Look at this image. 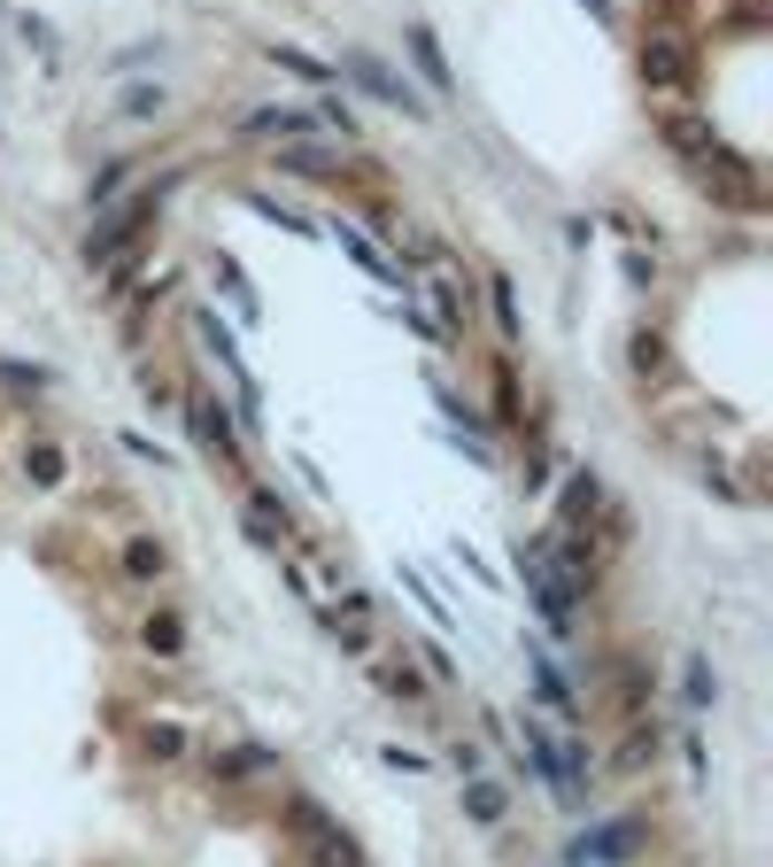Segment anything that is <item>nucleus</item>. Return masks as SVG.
Segmentation results:
<instances>
[{"label": "nucleus", "mask_w": 773, "mask_h": 867, "mask_svg": "<svg viewBox=\"0 0 773 867\" xmlns=\"http://www.w3.org/2000/svg\"><path fill=\"white\" fill-rule=\"evenodd\" d=\"M325 636L340 643V659H371V628H364V620H348V628H340V620H325Z\"/></svg>", "instance_id": "f704fd0d"}, {"label": "nucleus", "mask_w": 773, "mask_h": 867, "mask_svg": "<svg viewBox=\"0 0 773 867\" xmlns=\"http://www.w3.org/2000/svg\"><path fill=\"white\" fill-rule=\"evenodd\" d=\"M596 512H604V481H596L588 465H581V473H565V489H557V520H565V526H588Z\"/></svg>", "instance_id": "f8f14e48"}, {"label": "nucleus", "mask_w": 773, "mask_h": 867, "mask_svg": "<svg viewBox=\"0 0 773 867\" xmlns=\"http://www.w3.org/2000/svg\"><path fill=\"white\" fill-rule=\"evenodd\" d=\"M379 759H387V767H403V775H426V767H434L426 751H379Z\"/></svg>", "instance_id": "a18cd8bd"}, {"label": "nucleus", "mask_w": 773, "mask_h": 867, "mask_svg": "<svg viewBox=\"0 0 773 867\" xmlns=\"http://www.w3.org/2000/svg\"><path fill=\"white\" fill-rule=\"evenodd\" d=\"M309 132H317L309 109H256V117L240 125V140H271V148H279V140H309Z\"/></svg>", "instance_id": "ddd939ff"}, {"label": "nucleus", "mask_w": 773, "mask_h": 867, "mask_svg": "<svg viewBox=\"0 0 773 867\" xmlns=\"http://www.w3.org/2000/svg\"><path fill=\"white\" fill-rule=\"evenodd\" d=\"M325 233L340 240V256H348V264H356L364 279H379V287H403V295H410V272H403V264H395V256H387V248H379V240H371V233L356 225V217H333Z\"/></svg>", "instance_id": "6e6552de"}, {"label": "nucleus", "mask_w": 773, "mask_h": 867, "mask_svg": "<svg viewBox=\"0 0 773 867\" xmlns=\"http://www.w3.org/2000/svg\"><path fill=\"white\" fill-rule=\"evenodd\" d=\"M279 171L317 178V186H340V178H348V164H340V156H325V148H309V140H279Z\"/></svg>", "instance_id": "4468645a"}, {"label": "nucleus", "mask_w": 773, "mask_h": 867, "mask_svg": "<svg viewBox=\"0 0 773 867\" xmlns=\"http://www.w3.org/2000/svg\"><path fill=\"white\" fill-rule=\"evenodd\" d=\"M125 178H132V156H117V164H101V178H93V209H109Z\"/></svg>", "instance_id": "e433bc0d"}, {"label": "nucleus", "mask_w": 773, "mask_h": 867, "mask_svg": "<svg viewBox=\"0 0 773 867\" xmlns=\"http://www.w3.org/2000/svg\"><path fill=\"white\" fill-rule=\"evenodd\" d=\"M403 39H410V62H418V78H426L434 93H449V86H457V70H449V55H442V39H434V23H410Z\"/></svg>", "instance_id": "2eb2a0df"}, {"label": "nucleus", "mask_w": 773, "mask_h": 867, "mask_svg": "<svg viewBox=\"0 0 773 867\" xmlns=\"http://www.w3.org/2000/svg\"><path fill=\"white\" fill-rule=\"evenodd\" d=\"M434 403H442V418H449V426L464 434V450H472V457L487 465V457H495V442H487V418H479V411L464 403V395L449 387V380H434Z\"/></svg>", "instance_id": "9b49d317"}, {"label": "nucleus", "mask_w": 773, "mask_h": 867, "mask_svg": "<svg viewBox=\"0 0 773 867\" xmlns=\"http://www.w3.org/2000/svg\"><path fill=\"white\" fill-rule=\"evenodd\" d=\"M23 39H31V47H39V55H47V62H54V55H62V39H54V31H47V23H31V16H23Z\"/></svg>", "instance_id": "c03bdc74"}, {"label": "nucleus", "mask_w": 773, "mask_h": 867, "mask_svg": "<svg viewBox=\"0 0 773 867\" xmlns=\"http://www.w3.org/2000/svg\"><path fill=\"white\" fill-rule=\"evenodd\" d=\"M194 342L225 364V380H232V395H240V418L256 426V418H264V395H256V372H248V356H240V342H232V326H225L217 311H194Z\"/></svg>", "instance_id": "0eeeda50"}, {"label": "nucleus", "mask_w": 773, "mask_h": 867, "mask_svg": "<svg viewBox=\"0 0 773 867\" xmlns=\"http://www.w3.org/2000/svg\"><path fill=\"white\" fill-rule=\"evenodd\" d=\"M626 356H634V372H642V380H650V372H657V364H665V342H657V334H650V326H642V334H634V342H626Z\"/></svg>", "instance_id": "58836bf2"}, {"label": "nucleus", "mask_w": 773, "mask_h": 867, "mask_svg": "<svg viewBox=\"0 0 773 867\" xmlns=\"http://www.w3.org/2000/svg\"><path fill=\"white\" fill-rule=\"evenodd\" d=\"M340 78H348L356 93H371V101H387L395 117H410V125H426V93H418L410 78H395V70H387L379 55H364V47H348V55H340Z\"/></svg>", "instance_id": "7ed1b4c3"}, {"label": "nucleus", "mask_w": 773, "mask_h": 867, "mask_svg": "<svg viewBox=\"0 0 773 867\" xmlns=\"http://www.w3.org/2000/svg\"><path fill=\"white\" fill-rule=\"evenodd\" d=\"M511 814V790L495 782V775H464V821H479V829H495Z\"/></svg>", "instance_id": "f3484780"}, {"label": "nucleus", "mask_w": 773, "mask_h": 867, "mask_svg": "<svg viewBox=\"0 0 773 867\" xmlns=\"http://www.w3.org/2000/svg\"><path fill=\"white\" fill-rule=\"evenodd\" d=\"M371 682H379V697H395V705H426V697H434V690H426V674H418L410 659H387Z\"/></svg>", "instance_id": "aec40b11"}, {"label": "nucleus", "mask_w": 773, "mask_h": 867, "mask_svg": "<svg viewBox=\"0 0 773 867\" xmlns=\"http://www.w3.org/2000/svg\"><path fill=\"white\" fill-rule=\"evenodd\" d=\"M309 860H317V867H364V860H356V845H348V837H340L333 821H325V829L309 837Z\"/></svg>", "instance_id": "c756f323"}, {"label": "nucleus", "mask_w": 773, "mask_h": 867, "mask_svg": "<svg viewBox=\"0 0 773 867\" xmlns=\"http://www.w3.org/2000/svg\"><path fill=\"white\" fill-rule=\"evenodd\" d=\"M162 194H170V178H162V186H148V194H140L132 209H109V217H101V225L86 233V248H78V256H86V264H117V256H125V248H132V240H140V233L155 225Z\"/></svg>", "instance_id": "39448f33"}, {"label": "nucleus", "mask_w": 773, "mask_h": 867, "mask_svg": "<svg viewBox=\"0 0 773 867\" xmlns=\"http://www.w3.org/2000/svg\"><path fill=\"white\" fill-rule=\"evenodd\" d=\"M309 117H317V132H333V140H356V109H348L340 93H325V101H317Z\"/></svg>", "instance_id": "2f4dec72"}, {"label": "nucleus", "mask_w": 773, "mask_h": 867, "mask_svg": "<svg viewBox=\"0 0 773 867\" xmlns=\"http://www.w3.org/2000/svg\"><path fill=\"white\" fill-rule=\"evenodd\" d=\"M526 667H534V697H542L557 720H573V712H581V690H573V674L549 659V643H526Z\"/></svg>", "instance_id": "9d476101"}, {"label": "nucleus", "mask_w": 773, "mask_h": 867, "mask_svg": "<svg viewBox=\"0 0 773 867\" xmlns=\"http://www.w3.org/2000/svg\"><path fill=\"white\" fill-rule=\"evenodd\" d=\"M186 434H194V450H201L217 473H240V457H248V450H240V434H232V411H225L209 387H194V395H186Z\"/></svg>", "instance_id": "20e7f679"}, {"label": "nucleus", "mask_w": 773, "mask_h": 867, "mask_svg": "<svg viewBox=\"0 0 773 867\" xmlns=\"http://www.w3.org/2000/svg\"><path fill=\"white\" fill-rule=\"evenodd\" d=\"M612 674H618V705H626V712H642V697L657 690V682H650V667H642V659H626V651H618V659H612Z\"/></svg>", "instance_id": "bb28decb"}, {"label": "nucleus", "mask_w": 773, "mask_h": 867, "mask_svg": "<svg viewBox=\"0 0 773 867\" xmlns=\"http://www.w3.org/2000/svg\"><path fill=\"white\" fill-rule=\"evenodd\" d=\"M23 473H31V489H62V473H70V457H62L54 442H31V450H23Z\"/></svg>", "instance_id": "393cba45"}, {"label": "nucleus", "mask_w": 773, "mask_h": 867, "mask_svg": "<svg viewBox=\"0 0 773 867\" xmlns=\"http://www.w3.org/2000/svg\"><path fill=\"white\" fill-rule=\"evenodd\" d=\"M518 736H526V767H534L565 806H581V798H588V775H596V767H588V743L549 736V728H542V712H518Z\"/></svg>", "instance_id": "f257e3e1"}, {"label": "nucleus", "mask_w": 773, "mask_h": 867, "mask_svg": "<svg viewBox=\"0 0 773 867\" xmlns=\"http://www.w3.org/2000/svg\"><path fill=\"white\" fill-rule=\"evenodd\" d=\"M0 387H8V395H47V372L23 364V356H0Z\"/></svg>", "instance_id": "473e14b6"}, {"label": "nucleus", "mask_w": 773, "mask_h": 867, "mask_svg": "<svg viewBox=\"0 0 773 867\" xmlns=\"http://www.w3.org/2000/svg\"><path fill=\"white\" fill-rule=\"evenodd\" d=\"M387 233H395L403 272H434V264H442V240H426V233H410V225H387Z\"/></svg>", "instance_id": "5701e85b"}, {"label": "nucleus", "mask_w": 773, "mask_h": 867, "mask_svg": "<svg viewBox=\"0 0 773 867\" xmlns=\"http://www.w3.org/2000/svg\"><path fill=\"white\" fill-rule=\"evenodd\" d=\"M287 829H295V837H317V829H325V806H317V798H287Z\"/></svg>", "instance_id": "ea45409f"}, {"label": "nucleus", "mask_w": 773, "mask_h": 867, "mask_svg": "<svg viewBox=\"0 0 773 867\" xmlns=\"http://www.w3.org/2000/svg\"><path fill=\"white\" fill-rule=\"evenodd\" d=\"M403 589H410V597L426 604V620H434V628H449V612H442V597H434V581H426L418 565H403Z\"/></svg>", "instance_id": "c9c22d12"}, {"label": "nucleus", "mask_w": 773, "mask_h": 867, "mask_svg": "<svg viewBox=\"0 0 773 867\" xmlns=\"http://www.w3.org/2000/svg\"><path fill=\"white\" fill-rule=\"evenodd\" d=\"M248 512H256V520H271L279 534H295V512H287V496H279V489H248Z\"/></svg>", "instance_id": "72a5a7b5"}, {"label": "nucleus", "mask_w": 773, "mask_h": 867, "mask_svg": "<svg viewBox=\"0 0 773 867\" xmlns=\"http://www.w3.org/2000/svg\"><path fill=\"white\" fill-rule=\"evenodd\" d=\"M642 78H650V86H688V78H696V47L673 39V31H650V39H642Z\"/></svg>", "instance_id": "1a4fd4ad"}, {"label": "nucleus", "mask_w": 773, "mask_h": 867, "mask_svg": "<svg viewBox=\"0 0 773 867\" xmlns=\"http://www.w3.org/2000/svg\"><path fill=\"white\" fill-rule=\"evenodd\" d=\"M457 565H472V581H479V589H503V573H495V565H479V550H472V542H457Z\"/></svg>", "instance_id": "79ce46f5"}, {"label": "nucleus", "mask_w": 773, "mask_h": 867, "mask_svg": "<svg viewBox=\"0 0 773 867\" xmlns=\"http://www.w3.org/2000/svg\"><path fill=\"white\" fill-rule=\"evenodd\" d=\"M449 775H457V782L464 775H479V743H449Z\"/></svg>", "instance_id": "37998d69"}, {"label": "nucleus", "mask_w": 773, "mask_h": 867, "mask_svg": "<svg viewBox=\"0 0 773 867\" xmlns=\"http://www.w3.org/2000/svg\"><path fill=\"white\" fill-rule=\"evenodd\" d=\"M256 217H271V225H279V233H295V240H317V233H325L317 217H303V209H287V201H271V194H256Z\"/></svg>", "instance_id": "c85d7f7f"}, {"label": "nucleus", "mask_w": 773, "mask_h": 867, "mask_svg": "<svg viewBox=\"0 0 773 867\" xmlns=\"http://www.w3.org/2000/svg\"><path fill=\"white\" fill-rule=\"evenodd\" d=\"M642 845H650V821H642V814H618L604 829H581V837L565 845V867H626Z\"/></svg>", "instance_id": "423d86ee"}, {"label": "nucleus", "mask_w": 773, "mask_h": 867, "mask_svg": "<svg viewBox=\"0 0 773 867\" xmlns=\"http://www.w3.org/2000/svg\"><path fill=\"white\" fill-rule=\"evenodd\" d=\"M426 303H434V326L464 342V295H457V279H426Z\"/></svg>", "instance_id": "4be33fe9"}, {"label": "nucleus", "mask_w": 773, "mask_h": 867, "mask_svg": "<svg viewBox=\"0 0 773 867\" xmlns=\"http://www.w3.org/2000/svg\"><path fill=\"white\" fill-rule=\"evenodd\" d=\"M271 62H279V70H295L303 86H333V78H340L333 62H317L309 47H287V39H271Z\"/></svg>", "instance_id": "412c9836"}, {"label": "nucleus", "mask_w": 773, "mask_h": 867, "mask_svg": "<svg viewBox=\"0 0 773 867\" xmlns=\"http://www.w3.org/2000/svg\"><path fill=\"white\" fill-rule=\"evenodd\" d=\"M217 287H225V303H232V318H240V326H256V287L240 279V264H232V256H217Z\"/></svg>", "instance_id": "b1692460"}, {"label": "nucleus", "mask_w": 773, "mask_h": 867, "mask_svg": "<svg viewBox=\"0 0 773 867\" xmlns=\"http://www.w3.org/2000/svg\"><path fill=\"white\" fill-rule=\"evenodd\" d=\"M657 743H665V736H657V720H650V728H634V736H626V751H618L612 767H618V775H642V767L657 759Z\"/></svg>", "instance_id": "7c9ffc66"}, {"label": "nucleus", "mask_w": 773, "mask_h": 867, "mask_svg": "<svg viewBox=\"0 0 773 867\" xmlns=\"http://www.w3.org/2000/svg\"><path fill=\"white\" fill-rule=\"evenodd\" d=\"M125 573H132V581H162V573H170V550L148 542V534H140V542H125Z\"/></svg>", "instance_id": "a878e982"}, {"label": "nucleus", "mask_w": 773, "mask_h": 867, "mask_svg": "<svg viewBox=\"0 0 773 867\" xmlns=\"http://www.w3.org/2000/svg\"><path fill=\"white\" fill-rule=\"evenodd\" d=\"M125 117H162V86H125Z\"/></svg>", "instance_id": "a19ab883"}, {"label": "nucleus", "mask_w": 773, "mask_h": 867, "mask_svg": "<svg viewBox=\"0 0 773 867\" xmlns=\"http://www.w3.org/2000/svg\"><path fill=\"white\" fill-rule=\"evenodd\" d=\"M511 565H518V581H526V597H534V612H542L549 643H573V636H581V628H573L581 612H573V597L549 581V558H542V542H518V550H511Z\"/></svg>", "instance_id": "f03ea898"}, {"label": "nucleus", "mask_w": 773, "mask_h": 867, "mask_svg": "<svg viewBox=\"0 0 773 867\" xmlns=\"http://www.w3.org/2000/svg\"><path fill=\"white\" fill-rule=\"evenodd\" d=\"M279 751L271 743H225V751H209V782H248V775H264Z\"/></svg>", "instance_id": "dca6fc26"}, {"label": "nucleus", "mask_w": 773, "mask_h": 867, "mask_svg": "<svg viewBox=\"0 0 773 867\" xmlns=\"http://www.w3.org/2000/svg\"><path fill=\"white\" fill-rule=\"evenodd\" d=\"M148 751L155 759H178V751H186V728H178V720H148Z\"/></svg>", "instance_id": "4c0bfd02"}, {"label": "nucleus", "mask_w": 773, "mask_h": 867, "mask_svg": "<svg viewBox=\"0 0 773 867\" xmlns=\"http://www.w3.org/2000/svg\"><path fill=\"white\" fill-rule=\"evenodd\" d=\"M487 311H495V334H503V342H518V334H526V318H518V295H511V279H487Z\"/></svg>", "instance_id": "cd10ccee"}, {"label": "nucleus", "mask_w": 773, "mask_h": 867, "mask_svg": "<svg viewBox=\"0 0 773 867\" xmlns=\"http://www.w3.org/2000/svg\"><path fill=\"white\" fill-rule=\"evenodd\" d=\"M140 395H148L155 411H170V403H178V395H170V380H155V372H148V380H140Z\"/></svg>", "instance_id": "49530a36"}, {"label": "nucleus", "mask_w": 773, "mask_h": 867, "mask_svg": "<svg viewBox=\"0 0 773 867\" xmlns=\"http://www.w3.org/2000/svg\"><path fill=\"white\" fill-rule=\"evenodd\" d=\"M681 705H688V712H712V705H720V667H712L704 651H688V667H681Z\"/></svg>", "instance_id": "a211bd4d"}, {"label": "nucleus", "mask_w": 773, "mask_h": 867, "mask_svg": "<svg viewBox=\"0 0 773 867\" xmlns=\"http://www.w3.org/2000/svg\"><path fill=\"white\" fill-rule=\"evenodd\" d=\"M140 651H148V659H178V651H186V620H178V612H148V620H140Z\"/></svg>", "instance_id": "6ab92c4d"}]
</instances>
